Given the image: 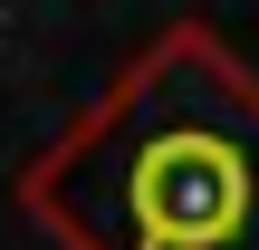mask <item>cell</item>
<instances>
[{
  "instance_id": "6da1fadb",
  "label": "cell",
  "mask_w": 259,
  "mask_h": 250,
  "mask_svg": "<svg viewBox=\"0 0 259 250\" xmlns=\"http://www.w3.org/2000/svg\"><path fill=\"white\" fill-rule=\"evenodd\" d=\"M19 202L67 250H259V77L173 19L29 154Z\"/></svg>"
}]
</instances>
